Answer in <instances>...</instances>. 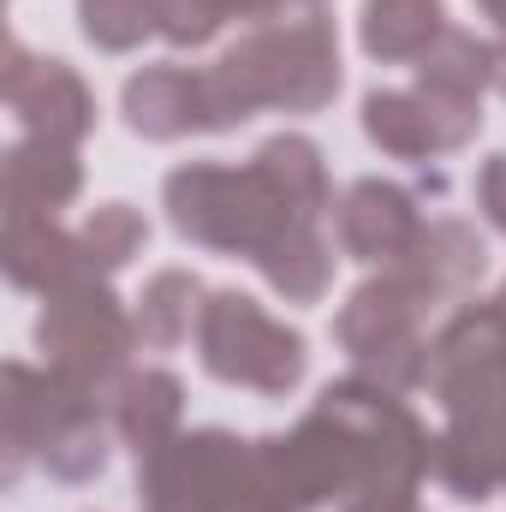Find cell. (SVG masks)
Returning <instances> with one entry per match:
<instances>
[{
  "instance_id": "4",
  "label": "cell",
  "mask_w": 506,
  "mask_h": 512,
  "mask_svg": "<svg viewBox=\"0 0 506 512\" xmlns=\"http://www.w3.org/2000/svg\"><path fill=\"white\" fill-rule=\"evenodd\" d=\"M203 358L227 382L286 387L298 376V340L268 328L251 298H215V310L203 316Z\"/></svg>"
},
{
  "instance_id": "6",
  "label": "cell",
  "mask_w": 506,
  "mask_h": 512,
  "mask_svg": "<svg viewBox=\"0 0 506 512\" xmlns=\"http://www.w3.org/2000/svg\"><path fill=\"white\" fill-rule=\"evenodd\" d=\"M84 185V167L72 155V143H48V137H18L0 161V203L6 221H54Z\"/></svg>"
},
{
  "instance_id": "12",
  "label": "cell",
  "mask_w": 506,
  "mask_h": 512,
  "mask_svg": "<svg viewBox=\"0 0 506 512\" xmlns=\"http://www.w3.org/2000/svg\"><path fill=\"white\" fill-rule=\"evenodd\" d=\"M143 239H149V227H143V215L126 209V203H102V209L84 221V245H90V256H96L102 274L120 268V262H131Z\"/></svg>"
},
{
  "instance_id": "2",
  "label": "cell",
  "mask_w": 506,
  "mask_h": 512,
  "mask_svg": "<svg viewBox=\"0 0 506 512\" xmlns=\"http://www.w3.org/2000/svg\"><path fill=\"white\" fill-rule=\"evenodd\" d=\"M36 352L48 358V370L66 387L102 393V382L126 364V352H131V322H126V310H120V298L102 292L96 280L42 298Z\"/></svg>"
},
{
  "instance_id": "9",
  "label": "cell",
  "mask_w": 506,
  "mask_h": 512,
  "mask_svg": "<svg viewBox=\"0 0 506 512\" xmlns=\"http://www.w3.org/2000/svg\"><path fill=\"white\" fill-rule=\"evenodd\" d=\"M114 417H120L126 441H137V453H155V447L167 441L173 417H179V382L161 376V370L131 376V382L120 387V399H114Z\"/></svg>"
},
{
  "instance_id": "1",
  "label": "cell",
  "mask_w": 506,
  "mask_h": 512,
  "mask_svg": "<svg viewBox=\"0 0 506 512\" xmlns=\"http://www.w3.org/2000/svg\"><path fill=\"white\" fill-rule=\"evenodd\" d=\"M0 435H6V471L0 483L12 489L30 465H42L60 483H90L108 465V435L96 393L66 387L54 370L6 364V393H0Z\"/></svg>"
},
{
  "instance_id": "11",
  "label": "cell",
  "mask_w": 506,
  "mask_h": 512,
  "mask_svg": "<svg viewBox=\"0 0 506 512\" xmlns=\"http://www.w3.org/2000/svg\"><path fill=\"white\" fill-rule=\"evenodd\" d=\"M399 233H405V197L399 191H381V185L352 191V209H346L352 251H387Z\"/></svg>"
},
{
  "instance_id": "10",
  "label": "cell",
  "mask_w": 506,
  "mask_h": 512,
  "mask_svg": "<svg viewBox=\"0 0 506 512\" xmlns=\"http://www.w3.org/2000/svg\"><path fill=\"white\" fill-rule=\"evenodd\" d=\"M441 6L435 0H370V24H364V42L376 54H411L429 30H435Z\"/></svg>"
},
{
  "instance_id": "3",
  "label": "cell",
  "mask_w": 506,
  "mask_h": 512,
  "mask_svg": "<svg viewBox=\"0 0 506 512\" xmlns=\"http://www.w3.org/2000/svg\"><path fill=\"white\" fill-rule=\"evenodd\" d=\"M0 96L18 114L24 137H48V143H78L96 126V102L84 90V78L66 60L30 54L24 42L6 48V72H0Z\"/></svg>"
},
{
  "instance_id": "8",
  "label": "cell",
  "mask_w": 506,
  "mask_h": 512,
  "mask_svg": "<svg viewBox=\"0 0 506 512\" xmlns=\"http://www.w3.org/2000/svg\"><path fill=\"white\" fill-rule=\"evenodd\" d=\"M126 120L143 137H179L185 126H203V84L173 66H155L126 84Z\"/></svg>"
},
{
  "instance_id": "13",
  "label": "cell",
  "mask_w": 506,
  "mask_h": 512,
  "mask_svg": "<svg viewBox=\"0 0 506 512\" xmlns=\"http://www.w3.org/2000/svg\"><path fill=\"white\" fill-rule=\"evenodd\" d=\"M191 298H197V280H185V274H155L149 280V292H143V340H155V346H173L179 334H185V322H191Z\"/></svg>"
},
{
  "instance_id": "7",
  "label": "cell",
  "mask_w": 506,
  "mask_h": 512,
  "mask_svg": "<svg viewBox=\"0 0 506 512\" xmlns=\"http://www.w3.org/2000/svg\"><path fill=\"white\" fill-rule=\"evenodd\" d=\"M239 453L227 435H197L179 447H155L149 471H143V495L155 512H209L221 483L233 477Z\"/></svg>"
},
{
  "instance_id": "5",
  "label": "cell",
  "mask_w": 506,
  "mask_h": 512,
  "mask_svg": "<svg viewBox=\"0 0 506 512\" xmlns=\"http://www.w3.org/2000/svg\"><path fill=\"white\" fill-rule=\"evenodd\" d=\"M0 268L18 292H36V298H54V292H72V286H90L102 268L84 239L60 233V221H6L0 233Z\"/></svg>"
}]
</instances>
